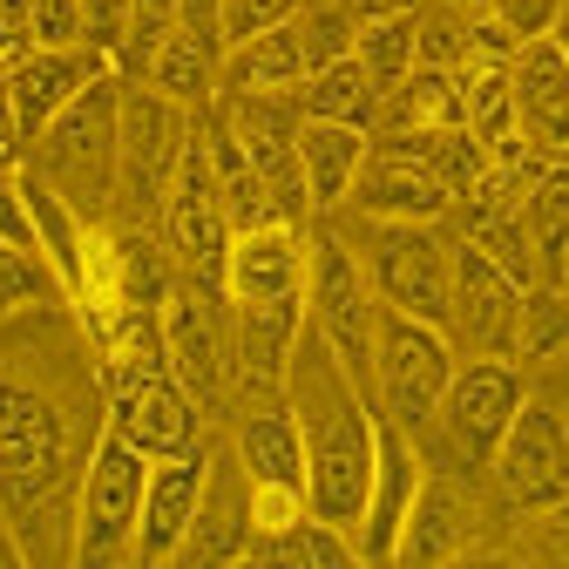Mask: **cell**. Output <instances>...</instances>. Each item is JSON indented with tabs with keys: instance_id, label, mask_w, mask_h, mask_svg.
Returning a JSON list of instances; mask_svg holds the SVG:
<instances>
[{
	"instance_id": "e0dca14e",
	"label": "cell",
	"mask_w": 569,
	"mask_h": 569,
	"mask_svg": "<svg viewBox=\"0 0 569 569\" xmlns=\"http://www.w3.org/2000/svg\"><path fill=\"white\" fill-rule=\"evenodd\" d=\"M244 556H251V481H244L238 455H210L197 522H190L183 549L170 556V569H231Z\"/></svg>"
},
{
	"instance_id": "ac0fdd59",
	"label": "cell",
	"mask_w": 569,
	"mask_h": 569,
	"mask_svg": "<svg viewBox=\"0 0 569 569\" xmlns=\"http://www.w3.org/2000/svg\"><path fill=\"white\" fill-rule=\"evenodd\" d=\"M102 76H116V68L96 48H28L21 61H8V102H14L28 142H41V129L76 96H89Z\"/></svg>"
},
{
	"instance_id": "e575fe53",
	"label": "cell",
	"mask_w": 569,
	"mask_h": 569,
	"mask_svg": "<svg viewBox=\"0 0 569 569\" xmlns=\"http://www.w3.org/2000/svg\"><path fill=\"white\" fill-rule=\"evenodd\" d=\"M218 8H224V48H238V41H258L271 28H292L306 0H218Z\"/></svg>"
},
{
	"instance_id": "7bdbcfd3",
	"label": "cell",
	"mask_w": 569,
	"mask_h": 569,
	"mask_svg": "<svg viewBox=\"0 0 569 569\" xmlns=\"http://www.w3.org/2000/svg\"><path fill=\"white\" fill-rule=\"evenodd\" d=\"M435 8H448V14H461V21H481L495 0H435Z\"/></svg>"
},
{
	"instance_id": "8992f818",
	"label": "cell",
	"mask_w": 569,
	"mask_h": 569,
	"mask_svg": "<svg viewBox=\"0 0 569 569\" xmlns=\"http://www.w3.org/2000/svg\"><path fill=\"white\" fill-rule=\"evenodd\" d=\"M68 455H76L68 413L28 380H0V502H8V516L48 502L68 475Z\"/></svg>"
},
{
	"instance_id": "cb8c5ba5",
	"label": "cell",
	"mask_w": 569,
	"mask_h": 569,
	"mask_svg": "<svg viewBox=\"0 0 569 569\" xmlns=\"http://www.w3.org/2000/svg\"><path fill=\"white\" fill-rule=\"evenodd\" d=\"M367 150L373 136L367 129H346V122H299V170H306V197H312V218H326V210H339L352 197V183H360L367 170Z\"/></svg>"
},
{
	"instance_id": "836d02e7",
	"label": "cell",
	"mask_w": 569,
	"mask_h": 569,
	"mask_svg": "<svg viewBox=\"0 0 569 569\" xmlns=\"http://www.w3.org/2000/svg\"><path fill=\"white\" fill-rule=\"evenodd\" d=\"M468 28L475 21H461V14H448V8H427L413 14V48H420V68H441V76H461L468 68Z\"/></svg>"
},
{
	"instance_id": "9c48e42d",
	"label": "cell",
	"mask_w": 569,
	"mask_h": 569,
	"mask_svg": "<svg viewBox=\"0 0 569 569\" xmlns=\"http://www.w3.org/2000/svg\"><path fill=\"white\" fill-rule=\"evenodd\" d=\"M522 400L529 393H522L516 360H461L448 393H441V413H435L448 455L468 461V468H488L495 448H502V435H509V420L522 413Z\"/></svg>"
},
{
	"instance_id": "f35d334b",
	"label": "cell",
	"mask_w": 569,
	"mask_h": 569,
	"mask_svg": "<svg viewBox=\"0 0 569 569\" xmlns=\"http://www.w3.org/2000/svg\"><path fill=\"white\" fill-rule=\"evenodd\" d=\"M34 48V0H0V61H21Z\"/></svg>"
},
{
	"instance_id": "7a4b0ae2",
	"label": "cell",
	"mask_w": 569,
	"mask_h": 569,
	"mask_svg": "<svg viewBox=\"0 0 569 569\" xmlns=\"http://www.w3.org/2000/svg\"><path fill=\"white\" fill-rule=\"evenodd\" d=\"M28 170L96 224L116 203V177H122V76H102L89 96L68 102L28 150Z\"/></svg>"
},
{
	"instance_id": "277c9868",
	"label": "cell",
	"mask_w": 569,
	"mask_h": 569,
	"mask_svg": "<svg viewBox=\"0 0 569 569\" xmlns=\"http://www.w3.org/2000/svg\"><path fill=\"white\" fill-rule=\"evenodd\" d=\"M367 264V284L387 312H407L420 326H448V271L455 238L441 224H373L360 218V238H346Z\"/></svg>"
},
{
	"instance_id": "83f0119b",
	"label": "cell",
	"mask_w": 569,
	"mask_h": 569,
	"mask_svg": "<svg viewBox=\"0 0 569 569\" xmlns=\"http://www.w3.org/2000/svg\"><path fill=\"white\" fill-rule=\"evenodd\" d=\"M218 76H224V48H210L183 28H170V41L157 48L150 61V89L170 96L177 109H203V102H218Z\"/></svg>"
},
{
	"instance_id": "7402d4cb",
	"label": "cell",
	"mask_w": 569,
	"mask_h": 569,
	"mask_svg": "<svg viewBox=\"0 0 569 569\" xmlns=\"http://www.w3.org/2000/svg\"><path fill=\"white\" fill-rule=\"evenodd\" d=\"M468 549H475V495L461 481H448V475L427 468L393 562H407V569H455Z\"/></svg>"
},
{
	"instance_id": "ab89813d",
	"label": "cell",
	"mask_w": 569,
	"mask_h": 569,
	"mask_svg": "<svg viewBox=\"0 0 569 569\" xmlns=\"http://www.w3.org/2000/svg\"><path fill=\"white\" fill-rule=\"evenodd\" d=\"M28 129H21V116H14V102H8V82H0V177H21L28 170Z\"/></svg>"
},
{
	"instance_id": "4316f807",
	"label": "cell",
	"mask_w": 569,
	"mask_h": 569,
	"mask_svg": "<svg viewBox=\"0 0 569 569\" xmlns=\"http://www.w3.org/2000/svg\"><path fill=\"white\" fill-rule=\"evenodd\" d=\"M299 82H306L299 34H292V28H271V34H258V41L224 48L218 96H299Z\"/></svg>"
},
{
	"instance_id": "ee69618b",
	"label": "cell",
	"mask_w": 569,
	"mask_h": 569,
	"mask_svg": "<svg viewBox=\"0 0 569 569\" xmlns=\"http://www.w3.org/2000/svg\"><path fill=\"white\" fill-rule=\"evenodd\" d=\"M556 48L569 54V8H562V21H556Z\"/></svg>"
},
{
	"instance_id": "3957f363",
	"label": "cell",
	"mask_w": 569,
	"mask_h": 569,
	"mask_svg": "<svg viewBox=\"0 0 569 569\" xmlns=\"http://www.w3.org/2000/svg\"><path fill=\"white\" fill-rule=\"evenodd\" d=\"M306 326L332 346V360L352 373L373 400V339H380V299L367 284V264L352 258V244L339 231H312L306 238Z\"/></svg>"
},
{
	"instance_id": "f546056e",
	"label": "cell",
	"mask_w": 569,
	"mask_h": 569,
	"mask_svg": "<svg viewBox=\"0 0 569 569\" xmlns=\"http://www.w3.org/2000/svg\"><path fill=\"white\" fill-rule=\"evenodd\" d=\"M569 352V284H529L516 319V367H542Z\"/></svg>"
},
{
	"instance_id": "d4e9b609",
	"label": "cell",
	"mask_w": 569,
	"mask_h": 569,
	"mask_svg": "<svg viewBox=\"0 0 569 569\" xmlns=\"http://www.w3.org/2000/svg\"><path fill=\"white\" fill-rule=\"evenodd\" d=\"M448 129H461V82L441 76V68H413L400 89L380 96V116H373V142H413Z\"/></svg>"
},
{
	"instance_id": "2e32d148",
	"label": "cell",
	"mask_w": 569,
	"mask_h": 569,
	"mask_svg": "<svg viewBox=\"0 0 569 569\" xmlns=\"http://www.w3.org/2000/svg\"><path fill=\"white\" fill-rule=\"evenodd\" d=\"M109 435H122L142 461H183L203 455V413L170 373H157L129 393H109Z\"/></svg>"
},
{
	"instance_id": "52a82bcc",
	"label": "cell",
	"mask_w": 569,
	"mask_h": 569,
	"mask_svg": "<svg viewBox=\"0 0 569 569\" xmlns=\"http://www.w3.org/2000/svg\"><path fill=\"white\" fill-rule=\"evenodd\" d=\"M142 461L122 435H109L89 448L82 461V488H76V569H122L136 562V516H142Z\"/></svg>"
},
{
	"instance_id": "ba28073f",
	"label": "cell",
	"mask_w": 569,
	"mask_h": 569,
	"mask_svg": "<svg viewBox=\"0 0 569 569\" xmlns=\"http://www.w3.org/2000/svg\"><path fill=\"white\" fill-rule=\"evenodd\" d=\"M522 292L495 258H481L468 238H455V271H448V339L468 360H516V319H522Z\"/></svg>"
},
{
	"instance_id": "7dc6e473",
	"label": "cell",
	"mask_w": 569,
	"mask_h": 569,
	"mask_svg": "<svg viewBox=\"0 0 569 569\" xmlns=\"http://www.w3.org/2000/svg\"><path fill=\"white\" fill-rule=\"evenodd\" d=\"M481 569H495V562H481Z\"/></svg>"
},
{
	"instance_id": "603a6c76",
	"label": "cell",
	"mask_w": 569,
	"mask_h": 569,
	"mask_svg": "<svg viewBox=\"0 0 569 569\" xmlns=\"http://www.w3.org/2000/svg\"><path fill=\"white\" fill-rule=\"evenodd\" d=\"M231 455H238L251 488H299L306 495V435H299V413L284 400H251L244 407Z\"/></svg>"
},
{
	"instance_id": "1f68e13d",
	"label": "cell",
	"mask_w": 569,
	"mask_h": 569,
	"mask_svg": "<svg viewBox=\"0 0 569 569\" xmlns=\"http://www.w3.org/2000/svg\"><path fill=\"white\" fill-rule=\"evenodd\" d=\"M292 34H299V54H306V76H319V68H332V61L352 54L360 21L346 14V0H306L299 21H292Z\"/></svg>"
},
{
	"instance_id": "bcb514c9",
	"label": "cell",
	"mask_w": 569,
	"mask_h": 569,
	"mask_svg": "<svg viewBox=\"0 0 569 569\" xmlns=\"http://www.w3.org/2000/svg\"><path fill=\"white\" fill-rule=\"evenodd\" d=\"M0 82H8V61H0Z\"/></svg>"
},
{
	"instance_id": "60d3db41",
	"label": "cell",
	"mask_w": 569,
	"mask_h": 569,
	"mask_svg": "<svg viewBox=\"0 0 569 569\" xmlns=\"http://www.w3.org/2000/svg\"><path fill=\"white\" fill-rule=\"evenodd\" d=\"M427 0H346L352 21H393V14H420Z\"/></svg>"
},
{
	"instance_id": "484cf974",
	"label": "cell",
	"mask_w": 569,
	"mask_h": 569,
	"mask_svg": "<svg viewBox=\"0 0 569 569\" xmlns=\"http://www.w3.org/2000/svg\"><path fill=\"white\" fill-rule=\"evenodd\" d=\"M522 231L536 258V284H569V157L542 163L522 190Z\"/></svg>"
},
{
	"instance_id": "4dcf8cb0",
	"label": "cell",
	"mask_w": 569,
	"mask_h": 569,
	"mask_svg": "<svg viewBox=\"0 0 569 569\" xmlns=\"http://www.w3.org/2000/svg\"><path fill=\"white\" fill-rule=\"evenodd\" d=\"M352 61L373 76V89H400L413 68H420V48H413V14H393V21H360V41H352Z\"/></svg>"
},
{
	"instance_id": "f1b7e54d",
	"label": "cell",
	"mask_w": 569,
	"mask_h": 569,
	"mask_svg": "<svg viewBox=\"0 0 569 569\" xmlns=\"http://www.w3.org/2000/svg\"><path fill=\"white\" fill-rule=\"evenodd\" d=\"M299 109H306L312 122H346V129H367V136H373L380 89H373L367 68L346 54V61H332V68H319V76L299 82Z\"/></svg>"
},
{
	"instance_id": "44dd1931",
	"label": "cell",
	"mask_w": 569,
	"mask_h": 569,
	"mask_svg": "<svg viewBox=\"0 0 569 569\" xmlns=\"http://www.w3.org/2000/svg\"><path fill=\"white\" fill-rule=\"evenodd\" d=\"M346 203H360V218H373V224H441L455 210V197L441 190V177L420 157L380 150V142L367 150V170H360V183H352Z\"/></svg>"
},
{
	"instance_id": "8d00e7d4",
	"label": "cell",
	"mask_w": 569,
	"mask_h": 569,
	"mask_svg": "<svg viewBox=\"0 0 569 569\" xmlns=\"http://www.w3.org/2000/svg\"><path fill=\"white\" fill-rule=\"evenodd\" d=\"M34 48H82V0H34Z\"/></svg>"
},
{
	"instance_id": "d590c367",
	"label": "cell",
	"mask_w": 569,
	"mask_h": 569,
	"mask_svg": "<svg viewBox=\"0 0 569 569\" xmlns=\"http://www.w3.org/2000/svg\"><path fill=\"white\" fill-rule=\"evenodd\" d=\"M562 8L569 0H495V21H502L516 41H536V34H556V21H562Z\"/></svg>"
},
{
	"instance_id": "4fadbf2b",
	"label": "cell",
	"mask_w": 569,
	"mask_h": 569,
	"mask_svg": "<svg viewBox=\"0 0 569 569\" xmlns=\"http://www.w3.org/2000/svg\"><path fill=\"white\" fill-rule=\"evenodd\" d=\"M218 284H197L183 278L177 292L163 299V360H170V380L203 407L231 387V319L218 312Z\"/></svg>"
},
{
	"instance_id": "5b68a950",
	"label": "cell",
	"mask_w": 569,
	"mask_h": 569,
	"mask_svg": "<svg viewBox=\"0 0 569 569\" xmlns=\"http://www.w3.org/2000/svg\"><path fill=\"white\" fill-rule=\"evenodd\" d=\"M461 367V352L441 326H420L407 312H387L380 306V339H373V407L407 427V435L420 441L427 427H435L441 413V393Z\"/></svg>"
},
{
	"instance_id": "d6986e66",
	"label": "cell",
	"mask_w": 569,
	"mask_h": 569,
	"mask_svg": "<svg viewBox=\"0 0 569 569\" xmlns=\"http://www.w3.org/2000/svg\"><path fill=\"white\" fill-rule=\"evenodd\" d=\"M224 299H231V306L306 299V231H299V224H251V231H231V251H224Z\"/></svg>"
},
{
	"instance_id": "8fae6325",
	"label": "cell",
	"mask_w": 569,
	"mask_h": 569,
	"mask_svg": "<svg viewBox=\"0 0 569 569\" xmlns=\"http://www.w3.org/2000/svg\"><path fill=\"white\" fill-rule=\"evenodd\" d=\"M183 142H190V109H177L150 82H122V177H116V197L129 210L163 203L170 177L183 163Z\"/></svg>"
},
{
	"instance_id": "9a60e30c",
	"label": "cell",
	"mask_w": 569,
	"mask_h": 569,
	"mask_svg": "<svg viewBox=\"0 0 569 569\" xmlns=\"http://www.w3.org/2000/svg\"><path fill=\"white\" fill-rule=\"evenodd\" d=\"M509 96H516L522 150L542 157V163H562L569 157V54L556 48V34H536V41L516 48Z\"/></svg>"
},
{
	"instance_id": "ffe728a7",
	"label": "cell",
	"mask_w": 569,
	"mask_h": 569,
	"mask_svg": "<svg viewBox=\"0 0 569 569\" xmlns=\"http://www.w3.org/2000/svg\"><path fill=\"white\" fill-rule=\"evenodd\" d=\"M203 475H210V455L150 461V481H142V516H136V569H170V556L183 549V536L197 522Z\"/></svg>"
},
{
	"instance_id": "5bb4252c",
	"label": "cell",
	"mask_w": 569,
	"mask_h": 569,
	"mask_svg": "<svg viewBox=\"0 0 569 569\" xmlns=\"http://www.w3.org/2000/svg\"><path fill=\"white\" fill-rule=\"evenodd\" d=\"M420 481H427L420 441L380 413V427H373V488H367V516H360V529H352V549H360L373 569H393Z\"/></svg>"
},
{
	"instance_id": "b9f144b4",
	"label": "cell",
	"mask_w": 569,
	"mask_h": 569,
	"mask_svg": "<svg viewBox=\"0 0 569 569\" xmlns=\"http://www.w3.org/2000/svg\"><path fill=\"white\" fill-rule=\"evenodd\" d=\"M0 569H28V549H21V522L0 502Z\"/></svg>"
},
{
	"instance_id": "7c38bea8",
	"label": "cell",
	"mask_w": 569,
	"mask_h": 569,
	"mask_svg": "<svg viewBox=\"0 0 569 569\" xmlns=\"http://www.w3.org/2000/svg\"><path fill=\"white\" fill-rule=\"evenodd\" d=\"M163 244H170V258L197 284H218V292H224L231 218H224V203H218V183H210V157H203V142H197V122H190V142H183V163L170 177V197H163Z\"/></svg>"
},
{
	"instance_id": "f6af8a7d",
	"label": "cell",
	"mask_w": 569,
	"mask_h": 569,
	"mask_svg": "<svg viewBox=\"0 0 569 569\" xmlns=\"http://www.w3.org/2000/svg\"><path fill=\"white\" fill-rule=\"evenodd\" d=\"M231 569H258V562H251V556H244V562H231Z\"/></svg>"
},
{
	"instance_id": "6da1fadb",
	"label": "cell",
	"mask_w": 569,
	"mask_h": 569,
	"mask_svg": "<svg viewBox=\"0 0 569 569\" xmlns=\"http://www.w3.org/2000/svg\"><path fill=\"white\" fill-rule=\"evenodd\" d=\"M284 407L299 413V435H306V502H312V522L352 536L360 516H367V488H373V427H380V407L352 387V373L332 360V346L312 326L299 332L292 373H284Z\"/></svg>"
},
{
	"instance_id": "74e56055",
	"label": "cell",
	"mask_w": 569,
	"mask_h": 569,
	"mask_svg": "<svg viewBox=\"0 0 569 569\" xmlns=\"http://www.w3.org/2000/svg\"><path fill=\"white\" fill-rule=\"evenodd\" d=\"M0 244H14V251H34V258H41V244H34V218H28V190H21V177H0Z\"/></svg>"
},
{
	"instance_id": "d6a6232c",
	"label": "cell",
	"mask_w": 569,
	"mask_h": 569,
	"mask_svg": "<svg viewBox=\"0 0 569 569\" xmlns=\"http://www.w3.org/2000/svg\"><path fill=\"white\" fill-rule=\"evenodd\" d=\"M48 299H68V292H61V278L48 271V258L0 244V319L34 312V306H48Z\"/></svg>"
},
{
	"instance_id": "30bf717a",
	"label": "cell",
	"mask_w": 569,
	"mask_h": 569,
	"mask_svg": "<svg viewBox=\"0 0 569 569\" xmlns=\"http://www.w3.org/2000/svg\"><path fill=\"white\" fill-rule=\"evenodd\" d=\"M495 488L509 495L522 516H549L569 502V420L549 400H522L509 420L502 448H495Z\"/></svg>"
}]
</instances>
